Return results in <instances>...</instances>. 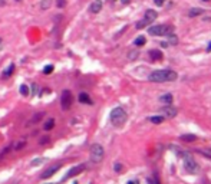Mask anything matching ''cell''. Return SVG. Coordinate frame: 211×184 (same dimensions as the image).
<instances>
[{
    "label": "cell",
    "mask_w": 211,
    "mask_h": 184,
    "mask_svg": "<svg viewBox=\"0 0 211 184\" xmlns=\"http://www.w3.org/2000/svg\"><path fill=\"white\" fill-rule=\"evenodd\" d=\"M62 168V163H56V164H52L49 168H46L42 173V176H40V178H43V180H46V178H49V177H52V176H55L59 170Z\"/></svg>",
    "instance_id": "8"
},
{
    "label": "cell",
    "mask_w": 211,
    "mask_h": 184,
    "mask_svg": "<svg viewBox=\"0 0 211 184\" xmlns=\"http://www.w3.org/2000/svg\"><path fill=\"white\" fill-rule=\"evenodd\" d=\"M149 121H151V122H154V124H161V122L164 121V118H162V116H151V118H149Z\"/></svg>",
    "instance_id": "22"
},
{
    "label": "cell",
    "mask_w": 211,
    "mask_h": 184,
    "mask_svg": "<svg viewBox=\"0 0 211 184\" xmlns=\"http://www.w3.org/2000/svg\"><path fill=\"white\" fill-rule=\"evenodd\" d=\"M203 13H204L203 9H200V7H193V9H190L188 16H190V17H195V16H200V15H203Z\"/></svg>",
    "instance_id": "15"
},
{
    "label": "cell",
    "mask_w": 211,
    "mask_h": 184,
    "mask_svg": "<svg viewBox=\"0 0 211 184\" xmlns=\"http://www.w3.org/2000/svg\"><path fill=\"white\" fill-rule=\"evenodd\" d=\"M164 2H165V0H154V3H155L157 6H162Z\"/></svg>",
    "instance_id": "31"
},
{
    "label": "cell",
    "mask_w": 211,
    "mask_h": 184,
    "mask_svg": "<svg viewBox=\"0 0 211 184\" xmlns=\"http://www.w3.org/2000/svg\"><path fill=\"white\" fill-rule=\"evenodd\" d=\"M13 71H15V65H13V64L9 65L7 68H6V71L3 72V78H9V76L13 73Z\"/></svg>",
    "instance_id": "17"
},
{
    "label": "cell",
    "mask_w": 211,
    "mask_h": 184,
    "mask_svg": "<svg viewBox=\"0 0 211 184\" xmlns=\"http://www.w3.org/2000/svg\"><path fill=\"white\" fill-rule=\"evenodd\" d=\"M208 50H211V43H210V46H208Z\"/></svg>",
    "instance_id": "34"
},
{
    "label": "cell",
    "mask_w": 211,
    "mask_h": 184,
    "mask_svg": "<svg viewBox=\"0 0 211 184\" xmlns=\"http://www.w3.org/2000/svg\"><path fill=\"white\" fill-rule=\"evenodd\" d=\"M53 127H55V120H53V118H49V120L45 122L43 130H45V131H50Z\"/></svg>",
    "instance_id": "16"
},
{
    "label": "cell",
    "mask_w": 211,
    "mask_h": 184,
    "mask_svg": "<svg viewBox=\"0 0 211 184\" xmlns=\"http://www.w3.org/2000/svg\"><path fill=\"white\" fill-rule=\"evenodd\" d=\"M174 30V27L171 25H157V26H151L148 29V33L152 36H167Z\"/></svg>",
    "instance_id": "3"
},
{
    "label": "cell",
    "mask_w": 211,
    "mask_h": 184,
    "mask_svg": "<svg viewBox=\"0 0 211 184\" xmlns=\"http://www.w3.org/2000/svg\"><path fill=\"white\" fill-rule=\"evenodd\" d=\"M181 139H182V141H195L197 137L193 135V134H191V135H182Z\"/></svg>",
    "instance_id": "23"
},
{
    "label": "cell",
    "mask_w": 211,
    "mask_h": 184,
    "mask_svg": "<svg viewBox=\"0 0 211 184\" xmlns=\"http://www.w3.org/2000/svg\"><path fill=\"white\" fill-rule=\"evenodd\" d=\"M32 89H33V94L36 95V94H37V91H39V87H37L36 83H33V85H32Z\"/></svg>",
    "instance_id": "29"
},
{
    "label": "cell",
    "mask_w": 211,
    "mask_h": 184,
    "mask_svg": "<svg viewBox=\"0 0 211 184\" xmlns=\"http://www.w3.org/2000/svg\"><path fill=\"white\" fill-rule=\"evenodd\" d=\"M20 94H22L23 97H27V95L30 94V92H29V87H27V85H25V83H23V85H20Z\"/></svg>",
    "instance_id": "20"
},
{
    "label": "cell",
    "mask_w": 211,
    "mask_h": 184,
    "mask_svg": "<svg viewBox=\"0 0 211 184\" xmlns=\"http://www.w3.org/2000/svg\"><path fill=\"white\" fill-rule=\"evenodd\" d=\"M159 102H161V104H164L165 106L171 105V104H172V95H171V94H165V95H162V97L159 98Z\"/></svg>",
    "instance_id": "14"
},
{
    "label": "cell",
    "mask_w": 211,
    "mask_h": 184,
    "mask_svg": "<svg viewBox=\"0 0 211 184\" xmlns=\"http://www.w3.org/2000/svg\"><path fill=\"white\" fill-rule=\"evenodd\" d=\"M43 115H45L43 112L35 114V116H33V118H32V120H30V124H35V122H39V121H40L42 118H43Z\"/></svg>",
    "instance_id": "19"
},
{
    "label": "cell",
    "mask_w": 211,
    "mask_h": 184,
    "mask_svg": "<svg viewBox=\"0 0 211 184\" xmlns=\"http://www.w3.org/2000/svg\"><path fill=\"white\" fill-rule=\"evenodd\" d=\"M128 58H129L131 60L137 59V58H138V50H135V52H129V53H128Z\"/></svg>",
    "instance_id": "25"
},
{
    "label": "cell",
    "mask_w": 211,
    "mask_h": 184,
    "mask_svg": "<svg viewBox=\"0 0 211 184\" xmlns=\"http://www.w3.org/2000/svg\"><path fill=\"white\" fill-rule=\"evenodd\" d=\"M56 4H58V7H65V6H66V2H65V0H58V2H56Z\"/></svg>",
    "instance_id": "26"
},
{
    "label": "cell",
    "mask_w": 211,
    "mask_h": 184,
    "mask_svg": "<svg viewBox=\"0 0 211 184\" xmlns=\"http://www.w3.org/2000/svg\"><path fill=\"white\" fill-rule=\"evenodd\" d=\"M145 43H147L145 36H138V38L135 39V42H134V45H135V46H144Z\"/></svg>",
    "instance_id": "18"
},
{
    "label": "cell",
    "mask_w": 211,
    "mask_h": 184,
    "mask_svg": "<svg viewBox=\"0 0 211 184\" xmlns=\"http://www.w3.org/2000/svg\"><path fill=\"white\" fill-rule=\"evenodd\" d=\"M42 163H43V158H37V160H33V161H32V165H39V164H42Z\"/></svg>",
    "instance_id": "27"
},
{
    "label": "cell",
    "mask_w": 211,
    "mask_h": 184,
    "mask_svg": "<svg viewBox=\"0 0 211 184\" xmlns=\"http://www.w3.org/2000/svg\"><path fill=\"white\" fill-rule=\"evenodd\" d=\"M16 2H20V0H16Z\"/></svg>",
    "instance_id": "37"
},
{
    "label": "cell",
    "mask_w": 211,
    "mask_h": 184,
    "mask_svg": "<svg viewBox=\"0 0 211 184\" xmlns=\"http://www.w3.org/2000/svg\"><path fill=\"white\" fill-rule=\"evenodd\" d=\"M25 145H26V143H25V141H22V143H19L15 147V150H16V151H19L20 148H22V147H25Z\"/></svg>",
    "instance_id": "28"
},
{
    "label": "cell",
    "mask_w": 211,
    "mask_h": 184,
    "mask_svg": "<svg viewBox=\"0 0 211 184\" xmlns=\"http://www.w3.org/2000/svg\"><path fill=\"white\" fill-rule=\"evenodd\" d=\"M40 7L43 9H49L50 7V0H43V2H42V4H40Z\"/></svg>",
    "instance_id": "24"
},
{
    "label": "cell",
    "mask_w": 211,
    "mask_h": 184,
    "mask_svg": "<svg viewBox=\"0 0 211 184\" xmlns=\"http://www.w3.org/2000/svg\"><path fill=\"white\" fill-rule=\"evenodd\" d=\"M79 102L81 104H86V105H92V99L89 98V95L86 94V92H82V94H79Z\"/></svg>",
    "instance_id": "13"
},
{
    "label": "cell",
    "mask_w": 211,
    "mask_h": 184,
    "mask_svg": "<svg viewBox=\"0 0 211 184\" xmlns=\"http://www.w3.org/2000/svg\"><path fill=\"white\" fill-rule=\"evenodd\" d=\"M0 49H2V39H0Z\"/></svg>",
    "instance_id": "35"
},
{
    "label": "cell",
    "mask_w": 211,
    "mask_h": 184,
    "mask_svg": "<svg viewBox=\"0 0 211 184\" xmlns=\"http://www.w3.org/2000/svg\"><path fill=\"white\" fill-rule=\"evenodd\" d=\"M53 69H55L53 68V65H46V66L43 68V73L45 75H49V73H52L53 72Z\"/></svg>",
    "instance_id": "21"
},
{
    "label": "cell",
    "mask_w": 211,
    "mask_h": 184,
    "mask_svg": "<svg viewBox=\"0 0 211 184\" xmlns=\"http://www.w3.org/2000/svg\"><path fill=\"white\" fill-rule=\"evenodd\" d=\"M177 72L172 69H159V71H154L149 75V81L155 83H164V82H172L177 79Z\"/></svg>",
    "instance_id": "1"
},
{
    "label": "cell",
    "mask_w": 211,
    "mask_h": 184,
    "mask_svg": "<svg viewBox=\"0 0 211 184\" xmlns=\"http://www.w3.org/2000/svg\"><path fill=\"white\" fill-rule=\"evenodd\" d=\"M128 184H139V183H138V181L135 180V181H128Z\"/></svg>",
    "instance_id": "33"
},
{
    "label": "cell",
    "mask_w": 211,
    "mask_h": 184,
    "mask_svg": "<svg viewBox=\"0 0 211 184\" xmlns=\"http://www.w3.org/2000/svg\"><path fill=\"white\" fill-rule=\"evenodd\" d=\"M60 105H62V109H65V111H68L70 108V105H72V92L70 91L65 89L62 92V95H60Z\"/></svg>",
    "instance_id": "7"
},
{
    "label": "cell",
    "mask_w": 211,
    "mask_h": 184,
    "mask_svg": "<svg viewBox=\"0 0 211 184\" xmlns=\"http://www.w3.org/2000/svg\"><path fill=\"white\" fill-rule=\"evenodd\" d=\"M48 184H52V183H48Z\"/></svg>",
    "instance_id": "38"
},
{
    "label": "cell",
    "mask_w": 211,
    "mask_h": 184,
    "mask_svg": "<svg viewBox=\"0 0 211 184\" xmlns=\"http://www.w3.org/2000/svg\"><path fill=\"white\" fill-rule=\"evenodd\" d=\"M204 2H210V0H204Z\"/></svg>",
    "instance_id": "36"
},
{
    "label": "cell",
    "mask_w": 211,
    "mask_h": 184,
    "mask_svg": "<svg viewBox=\"0 0 211 184\" xmlns=\"http://www.w3.org/2000/svg\"><path fill=\"white\" fill-rule=\"evenodd\" d=\"M155 19H157V12L152 10V9H148V10L145 12L144 19L137 23V29H144L145 26H148L152 22H155Z\"/></svg>",
    "instance_id": "5"
},
{
    "label": "cell",
    "mask_w": 211,
    "mask_h": 184,
    "mask_svg": "<svg viewBox=\"0 0 211 184\" xmlns=\"http://www.w3.org/2000/svg\"><path fill=\"white\" fill-rule=\"evenodd\" d=\"M105 157V151H104V147L101 144H93L91 147V161L95 163V164H99Z\"/></svg>",
    "instance_id": "4"
},
{
    "label": "cell",
    "mask_w": 211,
    "mask_h": 184,
    "mask_svg": "<svg viewBox=\"0 0 211 184\" xmlns=\"http://www.w3.org/2000/svg\"><path fill=\"white\" fill-rule=\"evenodd\" d=\"M85 168H86V165H85V164L75 165L73 168H70L69 171H68V174H66V176H65V178H63V180H68V178H70V177L78 176V174H81L82 171H85Z\"/></svg>",
    "instance_id": "9"
},
{
    "label": "cell",
    "mask_w": 211,
    "mask_h": 184,
    "mask_svg": "<svg viewBox=\"0 0 211 184\" xmlns=\"http://www.w3.org/2000/svg\"><path fill=\"white\" fill-rule=\"evenodd\" d=\"M161 114H164L165 116H170V118H172V116L177 115V109L172 108L171 105H168V106H165V108L161 109Z\"/></svg>",
    "instance_id": "11"
},
{
    "label": "cell",
    "mask_w": 211,
    "mask_h": 184,
    "mask_svg": "<svg viewBox=\"0 0 211 184\" xmlns=\"http://www.w3.org/2000/svg\"><path fill=\"white\" fill-rule=\"evenodd\" d=\"M102 9V0H93L91 6H89V12L91 13H99Z\"/></svg>",
    "instance_id": "10"
},
{
    "label": "cell",
    "mask_w": 211,
    "mask_h": 184,
    "mask_svg": "<svg viewBox=\"0 0 211 184\" xmlns=\"http://www.w3.org/2000/svg\"><path fill=\"white\" fill-rule=\"evenodd\" d=\"M121 170H122V165H121V164H115V171H116V173H119Z\"/></svg>",
    "instance_id": "30"
},
{
    "label": "cell",
    "mask_w": 211,
    "mask_h": 184,
    "mask_svg": "<svg viewBox=\"0 0 211 184\" xmlns=\"http://www.w3.org/2000/svg\"><path fill=\"white\" fill-rule=\"evenodd\" d=\"M126 121V112L125 109L121 108V106H116V108L112 109L111 112V122L115 127H121V125L125 124Z\"/></svg>",
    "instance_id": "2"
},
{
    "label": "cell",
    "mask_w": 211,
    "mask_h": 184,
    "mask_svg": "<svg viewBox=\"0 0 211 184\" xmlns=\"http://www.w3.org/2000/svg\"><path fill=\"white\" fill-rule=\"evenodd\" d=\"M184 168L191 174L198 173V165H197L195 160H194L190 154H184Z\"/></svg>",
    "instance_id": "6"
},
{
    "label": "cell",
    "mask_w": 211,
    "mask_h": 184,
    "mask_svg": "<svg viewBox=\"0 0 211 184\" xmlns=\"http://www.w3.org/2000/svg\"><path fill=\"white\" fill-rule=\"evenodd\" d=\"M121 3H122V4H128V3H131V0H121Z\"/></svg>",
    "instance_id": "32"
},
{
    "label": "cell",
    "mask_w": 211,
    "mask_h": 184,
    "mask_svg": "<svg viewBox=\"0 0 211 184\" xmlns=\"http://www.w3.org/2000/svg\"><path fill=\"white\" fill-rule=\"evenodd\" d=\"M149 58H151L152 60H162L164 55L161 50H157V49H152V50H149Z\"/></svg>",
    "instance_id": "12"
}]
</instances>
